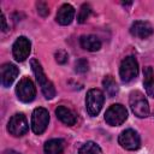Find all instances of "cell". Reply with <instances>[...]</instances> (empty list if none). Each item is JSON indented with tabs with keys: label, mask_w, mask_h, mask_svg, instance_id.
<instances>
[{
	"label": "cell",
	"mask_w": 154,
	"mask_h": 154,
	"mask_svg": "<svg viewBox=\"0 0 154 154\" xmlns=\"http://www.w3.org/2000/svg\"><path fill=\"white\" fill-rule=\"evenodd\" d=\"M128 119V111L122 103L111 105L105 112V122L111 126L122 125Z\"/></svg>",
	"instance_id": "obj_4"
},
{
	"label": "cell",
	"mask_w": 154,
	"mask_h": 154,
	"mask_svg": "<svg viewBox=\"0 0 154 154\" xmlns=\"http://www.w3.org/2000/svg\"><path fill=\"white\" fill-rule=\"evenodd\" d=\"M64 148H65V142L61 138L48 140L43 146L45 154H63Z\"/></svg>",
	"instance_id": "obj_16"
},
{
	"label": "cell",
	"mask_w": 154,
	"mask_h": 154,
	"mask_svg": "<svg viewBox=\"0 0 154 154\" xmlns=\"http://www.w3.org/2000/svg\"><path fill=\"white\" fill-rule=\"evenodd\" d=\"M37 12H38L42 17H46V16L49 13L48 6H47L45 2H37Z\"/></svg>",
	"instance_id": "obj_23"
},
{
	"label": "cell",
	"mask_w": 154,
	"mask_h": 154,
	"mask_svg": "<svg viewBox=\"0 0 154 154\" xmlns=\"http://www.w3.org/2000/svg\"><path fill=\"white\" fill-rule=\"evenodd\" d=\"M102 85H103L106 95L108 97H114L119 91V87H118L116 79L112 76H106L102 81Z\"/></svg>",
	"instance_id": "obj_18"
},
{
	"label": "cell",
	"mask_w": 154,
	"mask_h": 154,
	"mask_svg": "<svg viewBox=\"0 0 154 154\" xmlns=\"http://www.w3.org/2000/svg\"><path fill=\"white\" fill-rule=\"evenodd\" d=\"M129 105L132 113L138 118H147L149 116V103L140 90H134L129 96Z\"/></svg>",
	"instance_id": "obj_2"
},
{
	"label": "cell",
	"mask_w": 154,
	"mask_h": 154,
	"mask_svg": "<svg viewBox=\"0 0 154 154\" xmlns=\"http://www.w3.org/2000/svg\"><path fill=\"white\" fill-rule=\"evenodd\" d=\"M90 13H91V7H90V5H89V4H83V5L81 6V8H79V12H78V16H77V22L81 23V24L84 23V22L89 18Z\"/></svg>",
	"instance_id": "obj_20"
},
{
	"label": "cell",
	"mask_w": 154,
	"mask_h": 154,
	"mask_svg": "<svg viewBox=\"0 0 154 154\" xmlns=\"http://www.w3.org/2000/svg\"><path fill=\"white\" fill-rule=\"evenodd\" d=\"M73 18H75V8L70 4H63L59 7V10L57 12V16H55L57 22L60 25H69V24H71Z\"/></svg>",
	"instance_id": "obj_12"
},
{
	"label": "cell",
	"mask_w": 154,
	"mask_h": 154,
	"mask_svg": "<svg viewBox=\"0 0 154 154\" xmlns=\"http://www.w3.org/2000/svg\"><path fill=\"white\" fill-rule=\"evenodd\" d=\"M154 32L153 25L147 20H135L130 26V34L137 38L144 40L152 36Z\"/></svg>",
	"instance_id": "obj_11"
},
{
	"label": "cell",
	"mask_w": 154,
	"mask_h": 154,
	"mask_svg": "<svg viewBox=\"0 0 154 154\" xmlns=\"http://www.w3.org/2000/svg\"><path fill=\"white\" fill-rule=\"evenodd\" d=\"M18 73H19V70L16 65L10 63L4 64L1 66V84L4 87H10L17 78Z\"/></svg>",
	"instance_id": "obj_13"
},
{
	"label": "cell",
	"mask_w": 154,
	"mask_h": 154,
	"mask_svg": "<svg viewBox=\"0 0 154 154\" xmlns=\"http://www.w3.org/2000/svg\"><path fill=\"white\" fill-rule=\"evenodd\" d=\"M143 84L146 88V91L149 96L154 97V72L150 66L144 67L143 70Z\"/></svg>",
	"instance_id": "obj_17"
},
{
	"label": "cell",
	"mask_w": 154,
	"mask_h": 154,
	"mask_svg": "<svg viewBox=\"0 0 154 154\" xmlns=\"http://www.w3.org/2000/svg\"><path fill=\"white\" fill-rule=\"evenodd\" d=\"M88 69H89V64L87 59H78L75 64V71L78 73H84L88 71Z\"/></svg>",
	"instance_id": "obj_21"
},
{
	"label": "cell",
	"mask_w": 154,
	"mask_h": 154,
	"mask_svg": "<svg viewBox=\"0 0 154 154\" xmlns=\"http://www.w3.org/2000/svg\"><path fill=\"white\" fill-rule=\"evenodd\" d=\"M7 130L14 137L24 136L28 132V130H29L26 117L23 113H16V114H13L10 118V120H8Z\"/></svg>",
	"instance_id": "obj_8"
},
{
	"label": "cell",
	"mask_w": 154,
	"mask_h": 154,
	"mask_svg": "<svg viewBox=\"0 0 154 154\" xmlns=\"http://www.w3.org/2000/svg\"><path fill=\"white\" fill-rule=\"evenodd\" d=\"M55 114L60 119L61 123H64V124H66L69 126L75 125L76 122H77L76 114L70 108H67L66 106H63V105L61 106H58L57 109H55Z\"/></svg>",
	"instance_id": "obj_14"
},
{
	"label": "cell",
	"mask_w": 154,
	"mask_h": 154,
	"mask_svg": "<svg viewBox=\"0 0 154 154\" xmlns=\"http://www.w3.org/2000/svg\"><path fill=\"white\" fill-rule=\"evenodd\" d=\"M31 52V42L25 36H19L13 42L12 46V54L17 61H24Z\"/></svg>",
	"instance_id": "obj_10"
},
{
	"label": "cell",
	"mask_w": 154,
	"mask_h": 154,
	"mask_svg": "<svg viewBox=\"0 0 154 154\" xmlns=\"http://www.w3.org/2000/svg\"><path fill=\"white\" fill-rule=\"evenodd\" d=\"M67 59H69V54L64 49H59L55 53V60L58 64H65L67 61Z\"/></svg>",
	"instance_id": "obj_22"
},
{
	"label": "cell",
	"mask_w": 154,
	"mask_h": 154,
	"mask_svg": "<svg viewBox=\"0 0 154 154\" xmlns=\"http://www.w3.org/2000/svg\"><path fill=\"white\" fill-rule=\"evenodd\" d=\"M137 75H138V63L136 58L132 55H129L125 59H123L119 66V76L122 82L128 83L134 78H136Z\"/></svg>",
	"instance_id": "obj_5"
},
{
	"label": "cell",
	"mask_w": 154,
	"mask_h": 154,
	"mask_svg": "<svg viewBox=\"0 0 154 154\" xmlns=\"http://www.w3.org/2000/svg\"><path fill=\"white\" fill-rule=\"evenodd\" d=\"M105 102V94L96 88L88 90L85 96V108L89 116L95 117L100 113Z\"/></svg>",
	"instance_id": "obj_3"
},
{
	"label": "cell",
	"mask_w": 154,
	"mask_h": 154,
	"mask_svg": "<svg viewBox=\"0 0 154 154\" xmlns=\"http://www.w3.org/2000/svg\"><path fill=\"white\" fill-rule=\"evenodd\" d=\"M49 123V113L43 107H37L34 109L31 116V130L36 135H41L46 131Z\"/></svg>",
	"instance_id": "obj_7"
},
{
	"label": "cell",
	"mask_w": 154,
	"mask_h": 154,
	"mask_svg": "<svg viewBox=\"0 0 154 154\" xmlns=\"http://www.w3.org/2000/svg\"><path fill=\"white\" fill-rule=\"evenodd\" d=\"M7 24H6V18H5V14L1 13V30L2 31H7Z\"/></svg>",
	"instance_id": "obj_24"
},
{
	"label": "cell",
	"mask_w": 154,
	"mask_h": 154,
	"mask_svg": "<svg viewBox=\"0 0 154 154\" xmlns=\"http://www.w3.org/2000/svg\"><path fill=\"white\" fill-rule=\"evenodd\" d=\"M118 143L120 144L122 148L126 150H136L141 146V138L137 131L132 129H126L120 132L118 137Z\"/></svg>",
	"instance_id": "obj_9"
},
{
	"label": "cell",
	"mask_w": 154,
	"mask_h": 154,
	"mask_svg": "<svg viewBox=\"0 0 154 154\" xmlns=\"http://www.w3.org/2000/svg\"><path fill=\"white\" fill-rule=\"evenodd\" d=\"M78 154H102L100 146L93 141H88L81 146L78 149Z\"/></svg>",
	"instance_id": "obj_19"
},
{
	"label": "cell",
	"mask_w": 154,
	"mask_h": 154,
	"mask_svg": "<svg viewBox=\"0 0 154 154\" xmlns=\"http://www.w3.org/2000/svg\"><path fill=\"white\" fill-rule=\"evenodd\" d=\"M79 43L83 49L88 52H96L101 48V41L95 35H83L79 38Z\"/></svg>",
	"instance_id": "obj_15"
},
{
	"label": "cell",
	"mask_w": 154,
	"mask_h": 154,
	"mask_svg": "<svg viewBox=\"0 0 154 154\" xmlns=\"http://www.w3.org/2000/svg\"><path fill=\"white\" fill-rule=\"evenodd\" d=\"M16 95L22 102H31L36 96V88L29 77L22 78L16 87Z\"/></svg>",
	"instance_id": "obj_6"
},
{
	"label": "cell",
	"mask_w": 154,
	"mask_h": 154,
	"mask_svg": "<svg viewBox=\"0 0 154 154\" xmlns=\"http://www.w3.org/2000/svg\"><path fill=\"white\" fill-rule=\"evenodd\" d=\"M4 154H19V153H17L14 150H6V152H4Z\"/></svg>",
	"instance_id": "obj_25"
},
{
	"label": "cell",
	"mask_w": 154,
	"mask_h": 154,
	"mask_svg": "<svg viewBox=\"0 0 154 154\" xmlns=\"http://www.w3.org/2000/svg\"><path fill=\"white\" fill-rule=\"evenodd\" d=\"M30 65H31V69H32V72L36 77V81L38 83V85L41 87V90H42V94L45 95V97L47 100H51L55 96V88L53 85V83L47 78L41 64L38 63V60L36 59H31L30 60Z\"/></svg>",
	"instance_id": "obj_1"
}]
</instances>
